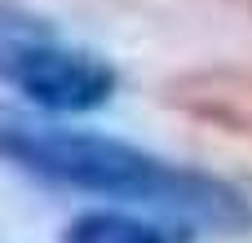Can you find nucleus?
<instances>
[{
    "label": "nucleus",
    "mask_w": 252,
    "mask_h": 243,
    "mask_svg": "<svg viewBox=\"0 0 252 243\" xmlns=\"http://www.w3.org/2000/svg\"><path fill=\"white\" fill-rule=\"evenodd\" d=\"M0 164L58 190L164 217L182 230H208V235L252 230L248 195L226 177L164 159L137 142L97 128L62 124V115H40L31 106L0 102Z\"/></svg>",
    "instance_id": "nucleus-1"
},
{
    "label": "nucleus",
    "mask_w": 252,
    "mask_h": 243,
    "mask_svg": "<svg viewBox=\"0 0 252 243\" xmlns=\"http://www.w3.org/2000/svg\"><path fill=\"white\" fill-rule=\"evenodd\" d=\"M0 84L40 115H89L115 97V66L27 4L0 0Z\"/></svg>",
    "instance_id": "nucleus-2"
},
{
    "label": "nucleus",
    "mask_w": 252,
    "mask_h": 243,
    "mask_svg": "<svg viewBox=\"0 0 252 243\" xmlns=\"http://www.w3.org/2000/svg\"><path fill=\"white\" fill-rule=\"evenodd\" d=\"M58 243H190V230L159 226L137 208H89L62 230Z\"/></svg>",
    "instance_id": "nucleus-3"
}]
</instances>
